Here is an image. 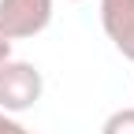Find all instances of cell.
<instances>
[{"label":"cell","instance_id":"277c9868","mask_svg":"<svg viewBox=\"0 0 134 134\" xmlns=\"http://www.w3.org/2000/svg\"><path fill=\"white\" fill-rule=\"evenodd\" d=\"M100 134H134V108H115L104 119Z\"/></svg>","mask_w":134,"mask_h":134},{"label":"cell","instance_id":"ba28073f","mask_svg":"<svg viewBox=\"0 0 134 134\" xmlns=\"http://www.w3.org/2000/svg\"><path fill=\"white\" fill-rule=\"evenodd\" d=\"M26 134H30V130H26Z\"/></svg>","mask_w":134,"mask_h":134},{"label":"cell","instance_id":"6da1fadb","mask_svg":"<svg viewBox=\"0 0 134 134\" xmlns=\"http://www.w3.org/2000/svg\"><path fill=\"white\" fill-rule=\"evenodd\" d=\"M45 93V78L34 63L26 60H8L0 63V112H30Z\"/></svg>","mask_w":134,"mask_h":134},{"label":"cell","instance_id":"5b68a950","mask_svg":"<svg viewBox=\"0 0 134 134\" xmlns=\"http://www.w3.org/2000/svg\"><path fill=\"white\" fill-rule=\"evenodd\" d=\"M0 134H26V127L15 119V115H8V112H0Z\"/></svg>","mask_w":134,"mask_h":134},{"label":"cell","instance_id":"8992f818","mask_svg":"<svg viewBox=\"0 0 134 134\" xmlns=\"http://www.w3.org/2000/svg\"><path fill=\"white\" fill-rule=\"evenodd\" d=\"M8 60H11V41L0 34V63H8Z\"/></svg>","mask_w":134,"mask_h":134},{"label":"cell","instance_id":"7a4b0ae2","mask_svg":"<svg viewBox=\"0 0 134 134\" xmlns=\"http://www.w3.org/2000/svg\"><path fill=\"white\" fill-rule=\"evenodd\" d=\"M52 23V0H0V34L8 41L37 37Z\"/></svg>","mask_w":134,"mask_h":134},{"label":"cell","instance_id":"52a82bcc","mask_svg":"<svg viewBox=\"0 0 134 134\" xmlns=\"http://www.w3.org/2000/svg\"><path fill=\"white\" fill-rule=\"evenodd\" d=\"M71 4H78V0H71Z\"/></svg>","mask_w":134,"mask_h":134},{"label":"cell","instance_id":"3957f363","mask_svg":"<svg viewBox=\"0 0 134 134\" xmlns=\"http://www.w3.org/2000/svg\"><path fill=\"white\" fill-rule=\"evenodd\" d=\"M100 26L115 52L134 63V0H100Z\"/></svg>","mask_w":134,"mask_h":134}]
</instances>
